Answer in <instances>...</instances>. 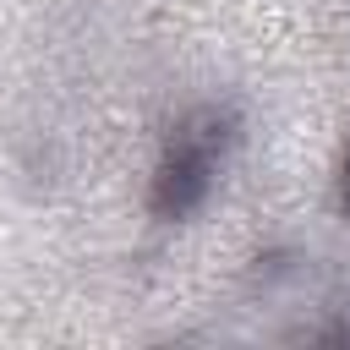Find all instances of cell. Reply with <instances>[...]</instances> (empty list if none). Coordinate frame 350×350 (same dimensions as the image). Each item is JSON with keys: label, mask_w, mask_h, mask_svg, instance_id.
Returning a JSON list of instances; mask_svg holds the SVG:
<instances>
[{"label": "cell", "mask_w": 350, "mask_h": 350, "mask_svg": "<svg viewBox=\"0 0 350 350\" xmlns=\"http://www.w3.org/2000/svg\"><path fill=\"white\" fill-rule=\"evenodd\" d=\"M230 142H235V131H230V115L224 109L186 115L170 131L164 159H159V175H153V213L159 219H186L208 197V186H213Z\"/></svg>", "instance_id": "obj_1"}, {"label": "cell", "mask_w": 350, "mask_h": 350, "mask_svg": "<svg viewBox=\"0 0 350 350\" xmlns=\"http://www.w3.org/2000/svg\"><path fill=\"white\" fill-rule=\"evenodd\" d=\"M339 197H345V213H350V159H345V186H339Z\"/></svg>", "instance_id": "obj_2"}]
</instances>
